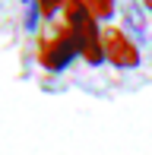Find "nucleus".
<instances>
[{
  "label": "nucleus",
  "mask_w": 152,
  "mask_h": 155,
  "mask_svg": "<svg viewBox=\"0 0 152 155\" xmlns=\"http://www.w3.org/2000/svg\"><path fill=\"white\" fill-rule=\"evenodd\" d=\"M64 29L76 38L79 45V57L89 63V67H98L105 60V51H101V29H98V19L92 16L82 0H67L64 6Z\"/></svg>",
  "instance_id": "1"
},
{
  "label": "nucleus",
  "mask_w": 152,
  "mask_h": 155,
  "mask_svg": "<svg viewBox=\"0 0 152 155\" xmlns=\"http://www.w3.org/2000/svg\"><path fill=\"white\" fill-rule=\"evenodd\" d=\"M76 57H79V45H76V38L64 29V25H60V29L54 32L51 38H41L38 63H41L45 70H51V73H60V70H67Z\"/></svg>",
  "instance_id": "2"
},
{
  "label": "nucleus",
  "mask_w": 152,
  "mask_h": 155,
  "mask_svg": "<svg viewBox=\"0 0 152 155\" xmlns=\"http://www.w3.org/2000/svg\"><path fill=\"white\" fill-rule=\"evenodd\" d=\"M101 51H105V60L114 63L117 70L140 67V48L124 29H105L101 32Z\"/></svg>",
  "instance_id": "3"
},
{
  "label": "nucleus",
  "mask_w": 152,
  "mask_h": 155,
  "mask_svg": "<svg viewBox=\"0 0 152 155\" xmlns=\"http://www.w3.org/2000/svg\"><path fill=\"white\" fill-rule=\"evenodd\" d=\"M121 19H124V32H127L130 38H136L140 45L149 41V19H146L143 3H136V0L121 3Z\"/></svg>",
  "instance_id": "4"
},
{
  "label": "nucleus",
  "mask_w": 152,
  "mask_h": 155,
  "mask_svg": "<svg viewBox=\"0 0 152 155\" xmlns=\"http://www.w3.org/2000/svg\"><path fill=\"white\" fill-rule=\"evenodd\" d=\"M82 3L92 10V16L98 19V22H108V19L114 16V0H82Z\"/></svg>",
  "instance_id": "5"
},
{
  "label": "nucleus",
  "mask_w": 152,
  "mask_h": 155,
  "mask_svg": "<svg viewBox=\"0 0 152 155\" xmlns=\"http://www.w3.org/2000/svg\"><path fill=\"white\" fill-rule=\"evenodd\" d=\"M35 6L41 10V16H54L67 6V0H35Z\"/></svg>",
  "instance_id": "6"
},
{
  "label": "nucleus",
  "mask_w": 152,
  "mask_h": 155,
  "mask_svg": "<svg viewBox=\"0 0 152 155\" xmlns=\"http://www.w3.org/2000/svg\"><path fill=\"white\" fill-rule=\"evenodd\" d=\"M140 3H143V10H146V13H152V0H140Z\"/></svg>",
  "instance_id": "7"
},
{
  "label": "nucleus",
  "mask_w": 152,
  "mask_h": 155,
  "mask_svg": "<svg viewBox=\"0 0 152 155\" xmlns=\"http://www.w3.org/2000/svg\"><path fill=\"white\" fill-rule=\"evenodd\" d=\"M22 3H25V0H22Z\"/></svg>",
  "instance_id": "8"
}]
</instances>
